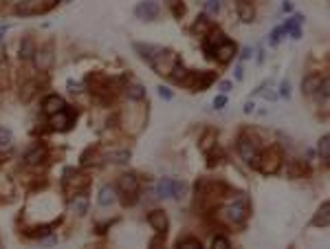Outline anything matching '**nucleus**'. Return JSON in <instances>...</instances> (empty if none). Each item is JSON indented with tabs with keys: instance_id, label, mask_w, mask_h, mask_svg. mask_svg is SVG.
<instances>
[{
	"instance_id": "nucleus-1",
	"label": "nucleus",
	"mask_w": 330,
	"mask_h": 249,
	"mask_svg": "<svg viewBox=\"0 0 330 249\" xmlns=\"http://www.w3.org/2000/svg\"><path fill=\"white\" fill-rule=\"evenodd\" d=\"M238 152H240L244 163L257 170V163H260V148H257V141L253 137L240 134V137H238Z\"/></svg>"
},
{
	"instance_id": "nucleus-2",
	"label": "nucleus",
	"mask_w": 330,
	"mask_h": 249,
	"mask_svg": "<svg viewBox=\"0 0 330 249\" xmlns=\"http://www.w3.org/2000/svg\"><path fill=\"white\" fill-rule=\"evenodd\" d=\"M181 62V60L176 58V53H172V51H165V49H161L156 53L154 58L150 60V64H152V69H154L158 75H170V71L174 69V66Z\"/></svg>"
},
{
	"instance_id": "nucleus-3",
	"label": "nucleus",
	"mask_w": 330,
	"mask_h": 249,
	"mask_svg": "<svg viewBox=\"0 0 330 249\" xmlns=\"http://www.w3.org/2000/svg\"><path fill=\"white\" fill-rule=\"evenodd\" d=\"M282 168V152L277 148H269V150L260 152V163H257V170L262 174H275Z\"/></svg>"
},
{
	"instance_id": "nucleus-4",
	"label": "nucleus",
	"mask_w": 330,
	"mask_h": 249,
	"mask_svg": "<svg viewBox=\"0 0 330 249\" xmlns=\"http://www.w3.org/2000/svg\"><path fill=\"white\" fill-rule=\"evenodd\" d=\"M247 216H249V199L244 197V194H240V197L227 207V218L234 225H242L244 220H247Z\"/></svg>"
},
{
	"instance_id": "nucleus-5",
	"label": "nucleus",
	"mask_w": 330,
	"mask_h": 249,
	"mask_svg": "<svg viewBox=\"0 0 330 249\" xmlns=\"http://www.w3.org/2000/svg\"><path fill=\"white\" fill-rule=\"evenodd\" d=\"M75 117H77V110H73L71 106H66L64 110H59L51 117V126L55 128V130H69L73 126V122H75Z\"/></svg>"
},
{
	"instance_id": "nucleus-6",
	"label": "nucleus",
	"mask_w": 330,
	"mask_h": 249,
	"mask_svg": "<svg viewBox=\"0 0 330 249\" xmlns=\"http://www.w3.org/2000/svg\"><path fill=\"white\" fill-rule=\"evenodd\" d=\"M214 79H216L214 71H201V73H189V77H187V82L185 84L191 86L194 91H205Z\"/></svg>"
},
{
	"instance_id": "nucleus-7",
	"label": "nucleus",
	"mask_w": 330,
	"mask_h": 249,
	"mask_svg": "<svg viewBox=\"0 0 330 249\" xmlns=\"http://www.w3.org/2000/svg\"><path fill=\"white\" fill-rule=\"evenodd\" d=\"M135 16L139 20H145V22H150V20H156L158 16V5L154 0H143V3H139L135 7Z\"/></svg>"
},
{
	"instance_id": "nucleus-8",
	"label": "nucleus",
	"mask_w": 330,
	"mask_h": 249,
	"mask_svg": "<svg viewBox=\"0 0 330 249\" xmlns=\"http://www.w3.org/2000/svg\"><path fill=\"white\" fill-rule=\"evenodd\" d=\"M148 223H150L152 230L158 232V234H165V232H168V227H170L168 214H165L163 210H152L148 214Z\"/></svg>"
},
{
	"instance_id": "nucleus-9",
	"label": "nucleus",
	"mask_w": 330,
	"mask_h": 249,
	"mask_svg": "<svg viewBox=\"0 0 330 249\" xmlns=\"http://www.w3.org/2000/svg\"><path fill=\"white\" fill-rule=\"evenodd\" d=\"M119 190L123 192V197H135L139 192V179L135 172H128V174H121L119 177Z\"/></svg>"
},
{
	"instance_id": "nucleus-10",
	"label": "nucleus",
	"mask_w": 330,
	"mask_h": 249,
	"mask_svg": "<svg viewBox=\"0 0 330 249\" xmlns=\"http://www.w3.org/2000/svg\"><path fill=\"white\" fill-rule=\"evenodd\" d=\"M236 53H238V46H236V42H231V40H224V42H222V44L216 49L214 58H216L220 64H229L231 60H234Z\"/></svg>"
},
{
	"instance_id": "nucleus-11",
	"label": "nucleus",
	"mask_w": 330,
	"mask_h": 249,
	"mask_svg": "<svg viewBox=\"0 0 330 249\" xmlns=\"http://www.w3.org/2000/svg\"><path fill=\"white\" fill-rule=\"evenodd\" d=\"M66 108V102H64V97H59V95H46L44 97V102H42V110L46 113V115H55V113H59V110H64Z\"/></svg>"
},
{
	"instance_id": "nucleus-12",
	"label": "nucleus",
	"mask_w": 330,
	"mask_h": 249,
	"mask_svg": "<svg viewBox=\"0 0 330 249\" xmlns=\"http://www.w3.org/2000/svg\"><path fill=\"white\" fill-rule=\"evenodd\" d=\"M33 60H36V66L40 71H49L53 66V51H51V46L36 51V53H33Z\"/></svg>"
},
{
	"instance_id": "nucleus-13",
	"label": "nucleus",
	"mask_w": 330,
	"mask_h": 249,
	"mask_svg": "<svg viewBox=\"0 0 330 249\" xmlns=\"http://www.w3.org/2000/svg\"><path fill=\"white\" fill-rule=\"evenodd\" d=\"M44 159H46V146L44 144H36L29 152L24 154V163L26 165H38V163H42Z\"/></svg>"
},
{
	"instance_id": "nucleus-14",
	"label": "nucleus",
	"mask_w": 330,
	"mask_h": 249,
	"mask_svg": "<svg viewBox=\"0 0 330 249\" xmlns=\"http://www.w3.org/2000/svg\"><path fill=\"white\" fill-rule=\"evenodd\" d=\"M117 201V187L115 185H110V183H106L102 185V190H99V199H97V203L102 205V207H108L112 205Z\"/></svg>"
},
{
	"instance_id": "nucleus-15",
	"label": "nucleus",
	"mask_w": 330,
	"mask_h": 249,
	"mask_svg": "<svg viewBox=\"0 0 330 249\" xmlns=\"http://www.w3.org/2000/svg\"><path fill=\"white\" fill-rule=\"evenodd\" d=\"M328 223H330V203L328 201H323L321 207L313 216V220H310V225L313 227H328Z\"/></svg>"
},
{
	"instance_id": "nucleus-16",
	"label": "nucleus",
	"mask_w": 330,
	"mask_h": 249,
	"mask_svg": "<svg viewBox=\"0 0 330 249\" xmlns=\"http://www.w3.org/2000/svg\"><path fill=\"white\" fill-rule=\"evenodd\" d=\"M321 79L323 77L319 75V73H310V75H306L302 79V93H304V95H313V93H317Z\"/></svg>"
},
{
	"instance_id": "nucleus-17",
	"label": "nucleus",
	"mask_w": 330,
	"mask_h": 249,
	"mask_svg": "<svg viewBox=\"0 0 330 249\" xmlns=\"http://www.w3.org/2000/svg\"><path fill=\"white\" fill-rule=\"evenodd\" d=\"M40 11H44V7L40 5V0H22V3L16 7L18 16H31V13H40Z\"/></svg>"
},
{
	"instance_id": "nucleus-18",
	"label": "nucleus",
	"mask_w": 330,
	"mask_h": 249,
	"mask_svg": "<svg viewBox=\"0 0 330 249\" xmlns=\"http://www.w3.org/2000/svg\"><path fill=\"white\" fill-rule=\"evenodd\" d=\"M238 18H240L244 24H251V22H253V18H255L253 5L247 3V0H238Z\"/></svg>"
},
{
	"instance_id": "nucleus-19",
	"label": "nucleus",
	"mask_w": 330,
	"mask_h": 249,
	"mask_svg": "<svg viewBox=\"0 0 330 249\" xmlns=\"http://www.w3.org/2000/svg\"><path fill=\"white\" fill-rule=\"evenodd\" d=\"M211 29H214V24H211V20H209L207 16H198L196 22H194V26H191V31H194V33H201V36H207Z\"/></svg>"
},
{
	"instance_id": "nucleus-20",
	"label": "nucleus",
	"mask_w": 330,
	"mask_h": 249,
	"mask_svg": "<svg viewBox=\"0 0 330 249\" xmlns=\"http://www.w3.org/2000/svg\"><path fill=\"white\" fill-rule=\"evenodd\" d=\"M71 210L75 212L77 216H84V214L88 212V199H86L84 194H77V197L71 201Z\"/></svg>"
},
{
	"instance_id": "nucleus-21",
	"label": "nucleus",
	"mask_w": 330,
	"mask_h": 249,
	"mask_svg": "<svg viewBox=\"0 0 330 249\" xmlns=\"http://www.w3.org/2000/svg\"><path fill=\"white\" fill-rule=\"evenodd\" d=\"M170 77H172V82H176V84H185V82H187V77H189V71L185 69L181 62H178L174 69L170 71Z\"/></svg>"
},
{
	"instance_id": "nucleus-22",
	"label": "nucleus",
	"mask_w": 330,
	"mask_h": 249,
	"mask_svg": "<svg viewBox=\"0 0 330 249\" xmlns=\"http://www.w3.org/2000/svg\"><path fill=\"white\" fill-rule=\"evenodd\" d=\"M125 97L132 99V102H141V99H145V86H141V84H130L128 89H125Z\"/></svg>"
},
{
	"instance_id": "nucleus-23",
	"label": "nucleus",
	"mask_w": 330,
	"mask_h": 249,
	"mask_svg": "<svg viewBox=\"0 0 330 249\" xmlns=\"http://www.w3.org/2000/svg\"><path fill=\"white\" fill-rule=\"evenodd\" d=\"M156 199H172V179L163 177L156 185Z\"/></svg>"
},
{
	"instance_id": "nucleus-24",
	"label": "nucleus",
	"mask_w": 330,
	"mask_h": 249,
	"mask_svg": "<svg viewBox=\"0 0 330 249\" xmlns=\"http://www.w3.org/2000/svg\"><path fill=\"white\" fill-rule=\"evenodd\" d=\"M33 53H36V44H33L31 38H24L20 42V60H31Z\"/></svg>"
},
{
	"instance_id": "nucleus-25",
	"label": "nucleus",
	"mask_w": 330,
	"mask_h": 249,
	"mask_svg": "<svg viewBox=\"0 0 330 249\" xmlns=\"http://www.w3.org/2000/svg\"><path fill=\"white\" fill-rule=\"evenodd\" d=\"M317 152H319L321 161L330 159V137H328V134H323V137L319 139V144H317Z\"/></svg>"
},
{
	"instance_id": "nucleus-26",
	"label": "nucleus",
	"mask_w": 330,
	"mask_h": 249,
	"mask_svg": "<svg viewBox=\"0 0 330 249\" xmlns=\"http://www.w3.org/2000/svg\"><path fill=\"white\" fill-rule=\"evenodd\" d=\"M176 249H203V243L198 238H183L176 243Z\"/></svg>"
},
{
	"instance_id": "nucleus-27",
	"label": "nucleus",
	"mask_w": 330,
	"mask_h": 249,
	"mask_svg": "<svg viewBox=\"0 0 330 249\" xmlns=\"http://www.w3.org/2000/svg\"><path fill=\"white\" fill-rule=\"evenodd\" d=\"M53 227H55V223L40 225V227H36V230H31V232H29V236H33V238H44V236H49V234L53 232Z\"/></svg>"
},
{
	"instance_id": "nucleus-28",
	"label": "nucleus",
	"mask_w": 330,
	"mask_h": 249,
	"mask_svg": "<svg viewBox=\"0 0 330 249\" xmlns=\"http://www.w3.org/2000/svg\"><path fill=\"white\" fill-rule=\"evenodd\" d=\"M168 7H170V11H172V16H174V18H181L185 13L183 0H168Z\"/></svg>"
},
{
	"instance_id": "nucleus-29",
	"label": "nucleus",
	"mask_w": 330,
	"mask_h": 249,
	"mask_svg": "<svg viewBox=\"0 0 330 249\" xmlns=\"http://www.w3.org/2000/svg\"><path fill=\"white\" fill-rule=\"evenodd\" d=\"M187 192V185L183 181H172V199H183Z\"/></svg>"
},
{
	"instance_id": "nucleus-30",
	"label": "nucleus",
	"mask_w": 330,
	"mask_h": 249,
	"mask_svg": "<svg viewBox=\"0 0 330 249\" xmlns=\"http://www.w3.org/2000/svg\"><path fill=\"white\" fill-rule=\"evenodd\" d=\"M36 89H38V82L33 79V82H29V84H24V89H22V93H20V97H22V102H29V99L36 95Z\"/></svg>"
},
{
	"instance_id": "nucleus-31",
	"label": "nucleus",
	"mask_w": 330,
	"mask_h": 249,
	"mask_svg": "<svg viewBox=\"0 0 330 249\" xmlns=\"http://www.w3.org/2000/svg\"><path fill=\"white\" fill-rule=\"evenodd\" d=\"M211 249H231V243L227 236H214L211 240Z\"/></svg>"
},
{
	"instance_id": "nucleus-32",
	"label": "nucleus",
	"mask_w": 330,
	"mask_h": 249,
	"mask_svg": "<svg viewBox=\"0 0 330 249\" xmlns=\"http://www.w3.org/2000/svg\"><path fill=\"white\" fill-rule=\"evenodd\" d=\"M11 141H13V134H11V130H7V128H0V148L9 146Z\"/></svg>"
},
{
	"instance_id": "nucleus-33",
	"label": "nucleus",
	"mask_w": 330,
	"mask_h": 249,
	"mask_svg": "<svg viewBox=\"0 0 330 249\" xmlns=\"http://www.w3.org/2000/svg\"><path fill=\"white\" fill-rule=\"evenodd\" d=\"M110 159L115 161V163H125V161L130 159V150H121V152H115V154H110Z\"/></svg>"
},
{
	"instance_id": "nucleus-34",
	"label": "nucleus",
	"mask_w": 330,
	"mask_h": 249,
	"mask_svg": "<svg viewBox=\"0 0 330 249\" xmlns=\"http://www.w3.org/2000/svg\"><path fill=\"white\" fill-rule=\"evenodd\" d=\"M205 11L211 13V16L218 13L220 11V0H207V3H205Z\"/></svg>"
},
{
	"instance_id": "nucleus-35",
	"label": "nucleus",
	"mask_w": 330,
	"mask_h": 249,
	"mask_svg": "<svg viewBox=\"0 0 330 249\" xmlns=\"http://www.w3.org/2000/svg\"><path fill=\"white\" fill-rule=\"evenodd\" d=\"M284 36V31H282V26H277V29H273L271 31V40H269V44L271 46H277L280 44V38Z\"/></svg>"
},
{
	"instance_id": "nucleus-36",
	"label": "nucleus",
	"mask_w": 330,
	"mask_h": 249,
	"mask_svg": "<svg viewBox=\"0 0 330 249\" xmlns=\"http://www.w3.org/2000/svg\"><path fill=\"white\" fill-rule=\"evenodd\" d=\"M158 97L161 99H165V102H170L172 97H174V93H172V89H168V86H158Z\"/></svg>"
},
{
	"instance_id": "nucleus-37",
	"label": "nucleus",
	"mask_w": 330,
	"mask_h": 249,
	"mask_svg": "<svg viewBox=\"0 0 330 249\" xmlns=\"http://www.w3.org/2000/svg\"><path fill=\"white\" fill-rule=\"evenodd\" d=\"M280 97H284V99L290 97V82L288 79H284V82L280 84Z\"/></svg>"
},
{
	"instance_id": "nucleus-38",
	"label": "nucleus",
	"mask_w": 330,
	"mask_h": 249,
	"mask_svg": "<svg viewBox=\"0 0 330 249\" xmlns=\"http://www.w3.org/2000/svg\"><path fill=\"white\" fill-rule=\"evenodd\" d=\"M224 106H227V95H218L216 99H214V108H224Z\"/></svg>"
},
{
	"instance_id": "nucleus-39",
	"label": "nucleus",
	"mask_w": 330,
	"mask_h": 249,
	"mask_svg": "<svg viewBox=\"0 0 330 249\" xmlns=\"http://www.w3.org/2000/svg\"><path fill=\"white\" fill-rule=\"evenodd\" d=\"M53 245H57V238L55 236H51V234H49V236L42 238V247H53Z\"/></svg>"
},
{
	"instance_id": "nucleus-40",
	"label": "nucleus",
	"mask_w": 330,
	"mask_h": 249,
	"mask_svg": "<svg viewBox=\"0 0 330 249\" xmlns=\"http://www.w3.org/2000/svg\"><path fill=\"white\" fill-rule=\"evenodd\" d=\"M234 89V82H229V79H224V82H220V91H222V95H227V93Z\"/></svg>"
},
{
	"instance_id": "nucleus-41",
	"label": "nucleus",
	"mask_w": 330,
	"mask_h": 249,
	"mask_svg": "<svg viewBox=\"0 0 330 249\" xmlns=\"http://www.w3.org/2000/svg\"><path fill=\"white\" fill-rule=\"evenodd\" d=\"M251 56H253V51H251V46H244L242 53H240V58H242V60H249Z\"/></svg>"
},
{
	"instance_id": "nucleus-42",
	"label": "nucleus",
	"mask_w": 330,
	"mask_h": 249,
	"mask_svg": "<svg viewBox=\"0 0 330 249\" xmlns=\"http://www.w3.org/2000/svg\"><path fill=\"white\" fill-rule=\"evenodd\" d=\"M66 86H69V89H71V93H79V91H82V86L75 84V82H73V79H69V84H66Z\"/></svg>"
},
{
	"instance_id": "nucleus-43",
	"label": "nucleus",
	"mask_w": 330,
	"mask_h": 249,
	"mask_svg": "<svg viewBox=\"0 0 330 249\" xmlns=\"http://www.w3.org/2000/svg\"><path fill=\"white\" fill-rule=\"evenodd\" d=\"M253 108H255V104L253 102H247V104H244V113H247V115H251V113H253Z\"/></svg>"
},
{
	"instance_id": "nucleus-44",
	"label": "nucleus",
	"mask_w": 330,
	"mask_h": 249,
	"mask_svg": "<svg viewBox=\"0 0 330 249\" xmlns=\"http://www.w3.org/2000/svg\"><path fill=\"white\" fill-rule=\"evenodd\" d=\"M293 9H295V5L290 3V0H286V3L282 5V11H293Z\"/></svg>"
},
{
	"instance_id": "nucleus-45",
	"label": "nucleus",
	"mask_w": 330,
	"mask_h": 249,
	"mask_svg": "<svg viewBox=\"0 0 330 249\" xmlns=\"http://www.w3.org/2000/svg\"><path fill=\"white\" fill-rule=\"evenodd\" d=\"M290 36H293V40H300L302 38V29H300V26H295V29L290 31Z\"/></svg>"
},
{
	"instance_id": "nucleus-46",
	"label": "nucleus",
	"mask_w": 330,
	"mask_h": 249,
	"mask_svg": "<svg viewBox=\"0 0 330 249\" xmlns=\"http://www.w3.org/2000/svg\"><path fill=\"white\" fill-rule=\"evenodd\" d=\"M242 77H244V69H242L240 64H238V66H236V79H242Z\"/></svg>"
},
{
	"instance_id": "nucleus-47",
	"label": "nucleus",
	"mask_w": 330,
	"mask_h": 249,
	"mask_svg": "<svg viewBox=\"0 0 330 249\" xmlns=\"http://www.w3.org/2000/svg\"><path fill=\"white\" fill-rule=\"evenodd\" d=\"M264 97H267V99H271V102H273V99H277V95H275V93H264Z\"/></svg>"
},
{
	"instance_id": "nucleus-48",
	"label": "nucleus",
	"mask_w": 330,
	"mask_h": 249,
	"mask_svg": "<svg viewBox=\"0 0 330 249\" xmlns=\"http://www.w3.org/2000/svg\"><path fill=\"white\" fill-rule=\"evenodd\" d=\"M5 31H7V26H0V40H3V36H5Z\"/></svg>"
},
{
	"instance_id": "nucleus-49",
	"label": "nucleus",
	"mask_w": 330,
	"mask_h": 249,
	"mask_svg": "<svg viewBox=\"0 0 330 249\" xmlns=\"http://www.w3.org/2000/svg\"><path fill=\"white\" fill-rule=\"evenodd\" d=\"M51 3H59V0H51Z\"/></svg>"
},
{
	"instance_id": "nucleus-50",
	"label": "nucleus",
	"mask_w": 330,
	"mask_h": 249,
	"mask_svg": "<svg viewBox=\"0 0 330 249\" xmlns=\"http://www.w3.org/2000/svg\"><path fill=\"white\" fill-rule=\"evenodd\" d=\"M66 3H69V0H66Z\"/></svg>"
}]
</instances>
